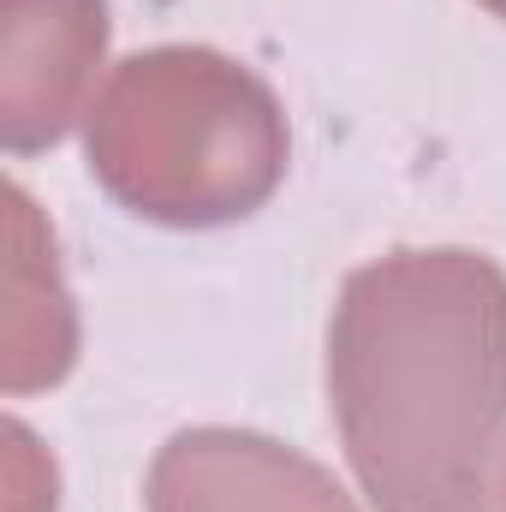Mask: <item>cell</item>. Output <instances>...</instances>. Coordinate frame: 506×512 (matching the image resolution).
Instances as JSON below:
<instances>
[{"label": "cell", "instance_id": "obj_1", "mask_svg": "<svg viewBox=\"0 0 506 512\" xmlns=\"http://www.w3.org/2000/svg\"><path fill=\"white\" fill-rule=\"evenodd\" d=\"M328 411L376 512H489L506 447V268L465 245L346 274Z\"/></svg>", "mask_w": 506, "mask_h": 512}, {"label": "cell", "instance_id": "obj_2", "mask_svg": "<svg viewBox=\"0 0 506 512\" xmlns=\"http://www.w3.org/2000/svg\"><path fill=\"white\" fill-rule=\"evenodd\" d=\"M90 173L155 227H227L286 179L280 96L221 48L167 42L114 66L90 120Z\"/></svg>", "mask_w": 506, "mask_h": 512}, {"label": "cell", "instance_id": "obj_3", "mask_svg": "<svg viewBox=\"0 0 506 512\" xmlns=\"http://www.w3.org/2000/svg\"><path fill=\"white\" fill-rule=\"evenodd\" d=\"M149 512H358L328 465L256 429H179L143 483Z\"/></svg>", "mask_w": 506, "mask_h": 512}, {"label": "cell", "instance_id": "obj_4", "mask_svg": "<svg viewBox=\"0 0 506 512\" xmlns=\"http://www.w3.org/2000/svg\"><path fill=\"white\" fill-rule=\"evenodd\" d=\"M108 48V0H6L0 131L12 155L60 143Z\"/></svg>", "mask_w": 506, "mask_h": 512}, {"label": "cell", "instance_id": "obj_5", "mask_svg": "<svg viewBox=\"0 0 506 512\" xmlns=\"http://www.w3.org/2000/svg\"><path fill=\"white\" fill-rule=\"evenodd\" d=\"M489 512H506V447L495 459V495H489Z\"/></svg>", "mask_w": 506, "mask_h": 512}, {"label": "cell", "instance_id": "obj_6", "mask_svg": "<svg viewBox=\"0 0 506 512\" xmlns=\"http://www.w3.org/2000/svg\"><path fill=\"white\" fill-rule=\"evenodd\" d=\"M477 6H489V12H495V18H506V0H477Z\"/></svg>", "mask_w": 506, "mask_h": 512}]
</instances>
